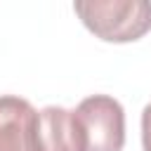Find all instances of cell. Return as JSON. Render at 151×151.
Segmentation results:
<instances>
[{
  "label": "cell",
  "instance_id": "obj_1",
  "mask_svg": "<svg viewBox=\"0 0 151 151\" xmlns=\"http://www.w3.org/2000/svg\"><path fill=\"white\" fill-rule=\"evenodd\" d=\"M73 12L104 42H134L151 31L149 0H78Z\"/></svg>",
  "mask_w": 151,
  "mask_h": 151
},
{
  "label": "cell",
  "instance_id": "obj_2",
  "mask_svg": "<svg viewBox=\"0 0 151 151\" xmlns=\"http://www.w3.org/2000/svg\"><path fill=\"white\" fill-rule=\"evenodd\" d=\"M85 132L87 151H123L125 146V111L109 94L85 97L76 109Z\"/></svg>",
  "mask_w": 151,
  "mask_h": 151
},
{
  "label": "cell",
  "instance_id": "obj_4",
  "mask_svg": "<svg viewBox=\"0 0 151 151\" xmlns=\"http://www.w3.org/2000/svg\"><path fill=\"white\" fill-rule=\"evenodd\" d=\"M40 151H87L76 111L45 106L40 111Z\"/></svg>",
  "mask_w": 151,
  "mask_h": 151
},
{
  "label": "cell",
  "instance_id": "obj_3",
  "mask_svg": "<svg viewBox=\"0 0 151 151\" xmlns=\"http://www.w3.org/2000/svg\"><path fill=\"white\" fill-rule=\"evenodd\" d=\"M0 151H40V111L17 94H0Z\"/></svg>",
  "mask_w": 151,
  "mask_h": 151
},
{
  "label": "cell",
  "instance_id": "obj_5",
  "mask_svg": "<svg viewBox=\"0 0 151 151\" xmlns=\"http://www.w3.org/2000/svg\"><path fill=\"white\" fill-rule=\"evenodd\" d=\"M142 149L151 151V101L142 111Z\"/></svg>",
  "mask_w": 151,
  "mask_h": 151
}]
</instances>
